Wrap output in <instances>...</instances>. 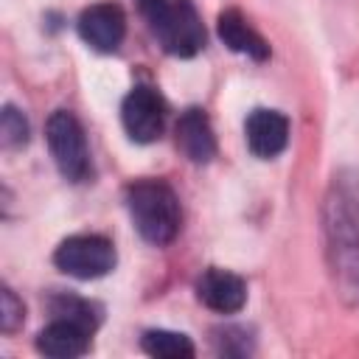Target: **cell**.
I'll use <instances>...</instances> for the list:
<instances>
[{"mask_svg": "<svg viewBox=\"0 0 359 359\" xmlns=\"http://www.w3.org/2000/svg\"><path fill=\"white\" fill-rule=\"evenodd\" d=\"M36 351L48 359H76L90 351V331L67 323V320H53L48 328L36 334Z\"/></svg>", "mask_w": 359, "mask_h": 359, "instance_id": "cell-10", "label": "cell"}, {"mask_svg": "<svg viewBox=\"0 0 359 359\" xmlns=\"http://www.w3.org/2000/svg\"><path fill=\"white\" fill-rule=\"evenodd\" d=\"M53 264L79 280H93V278H104L112 266H115V247L109 238L95 236V233H84V236H70L65 238L56 252H53Z\"/></svg>", "mask_w": 359, "mask_h": 359, "instance_id": "cell-4", "label": "cell"}, {"mask_svg": "<svg viewBox=\"0 0 359 359\" xmlns=\"http://www.w3.org/2000/svg\"><path fill=\"white\" fill-rule=\"evenodd\" d=\"M45 137H48V149H50V157H53L59 174L70 182H84L93 168H90L87 137H84V129L76 121V115L67 109H56L48 118Z\"/></svg>", "mask_w": 359, "mask_h": 359, "instance_id": "cell-3", "label": "cell"}, {"mask_svg": "<svg viewBox=\"0 0 359 359\" xmlns=\"http://www.w3.org/2000/svg\"><path fill=\"white\" fill-rule=\"evenodd\" d=\"M216 31H219V39L236 53H244L255 62H264L269 56V45L264 42V36L258 31H252L247 25V20L241 17V11H236V8H227L219 14Z\"/></svg>", "mask_w": 359, "mask_h": 359, "instance_id": "cell-11", "label": "cell"}, {"mask_svg": "<svg viewBox=\"0 0 359 359\" xmlns=\"http://www.w3.org/2000/svg\"><path fill=\"white\" fill-rule=\"evenodd\" d=\"M216 334H219V337H213L216 351L224 353V356H233V342H241L244 348L252 351V345H250V339H247V331H241V328H222V331H216Z\"/></svg>", "mask_w": 359, "mask_h": 359, "instance_id": "cell-16", "label": "cell"}, {"mask_svg": "<svg viewBox=\"0 0 359 359\" xmlns=\"http://www.w3.org/2000/svg\"><path fill=\"white\" fill-rule=\"evenodd\" d=\"M121 121L135 143H154L165 126V101L157 90L137 84L121 104Z\"/></svg>", "mask_w": 359, "mask_h": 359, "instance_id": "cell-5", "label": "cell"}, {"mask_svg": "<svg viewBox=\"0 0 359 359\" xmlns=\"http://www.w3.org/2000/svg\"><path fill=\"white\" fill-rule=\"evenodd\" d=\"M79 36L93 48V50H101V53H112L118 50V45L123 42V34H126V17H123V8L118 3H95V6H87L81 14H79Z\"/></svg>", "mask_w": 359, "mask_h": 359, "instance_id": "cell-6", "label": "cell"}, {"mask_svg": "<svg viewBox=\"0 0 359 359\" xmlns=\"http://www.w3.org/2000/svg\"><path fill=\"white\" fill-rule=\"evenodd\" d=\"M48 306H50V314L56 317V320H67V323H73V325H79V328H84V331H95L98 328V323H101V314H98V306L95 303H90V300H81V297H76V294H53L50 300H48Z\"/></svg>", "mask_w": 359, "mask_h": 359, "instance_id": "cell-13", "label": "cell"}, {"mask_svg": "<svg viewBox=\"0 0 359 359\" xmlns=\"http://www.w3.org/2000/svg\"><path fill=\"white\" fill-rule=\"evenodd\" d=\"M196 297L219 314H236L247 303V283L230 269L210 266L196 280Z\"/></svg>", "mask_w": 359, "mask_h": 359, "instance_id": "cell-7", "label": "cell"}, {"mask_svg": "<svg viewBox=\"0 0 359 359\" xmlns=\"http://www.w3.org/2000/svg\"><path fill=\"white\" fill-rule=\"evenodd\" d=\"M126 208L137 233L157 247H165L180 233V202L163 180H137L126 188Z\"/></svg>", "mask_w": 359, "mask_h": 359, "instance_id": "cell-1", "label": "cell"}, {"mask_svg": "<svg viewBox=\"0 0 359 359\" xmlns=\"http://www.w3.org/2000/svg\"><path fill=\"white\" fill-rule=\"evenodd\" d=\"M177 149L191 160V163H208L216 154V137L210 129V121L205 109L191 107L180 115L177 121Z\"/></svg>", "mask_w": 359, "mask_h": 359, "instance_id": "cell-9", "label": "cell"}, {"mask_svg": "<svg viewBox=\"0 0 359 359\" xmlns=\"http://www.w3.org/2000/svg\"><path fill=\"white\" fill-rule=\"evenodd\" d=\"M0 137L6 149H22L28 143V121L11 104H6L0 112Z\"/></svg>", "mask_w": 359, "mask_h": 359, "instance_id": "cell-14", "label": "cell"}, {"mask_svg": "<svg viewBox=\"0 0 359 359\" xmlns=\"http://www.w3.org/2000/svg\"><path fill=\"white\" fill-rule=\"evenodd\" d=\"M151 34L171 56H194L205 48V28L188 0H137Z\"/></svg>", "mask_w": 359, "mask_h": 359, "instance_id": "cell-2", "label": "cell"}, {"mask_svg": "<svg viewBox=\"0 0 359 359\" xmlns=\"http://www.w3.org/2000/svg\"><path fill=\"white\" fill-rule=\"evenodd\" d=\"M244 132H247L250 151L261 160H269V157H278L286 149L289 121L278 109H252L247 123H244Z\"/></svg>", "mask_w": 359, "mask_h": 359, "instance_id": "cell-8", "label": "cell"}, {"mask_svg": "<svg viewBox=\"0 0 359 359\" xmlns=\"http://www.w3.org/2000/svg\"><path fill=\"white\" fill-rule=\"evenodd\" d=\"M140 348L149 353V356H157V359H191L196 353L194 342L180 334V331H165V328H151L140 337Z\"/></svg>", "mask_w": 359, "mask_h": 359, "instance_id": "cell-12", "label": "cell"}, {"mask_svg": "<svg viewBox=\"0 0 359 359\" xmlns=\"http://www.w3.org/2000/svg\"><path fill=\"white\" fill-rule=\"evenodd\" d=\"M25 320V306L22 300L8 289L3 286L0 289V331L3 334H14Z\"/></svg>", "mask_w": 359, "mask_h": 359, "instance_id": "cell-15", "label": "cell"}]
</instances>
